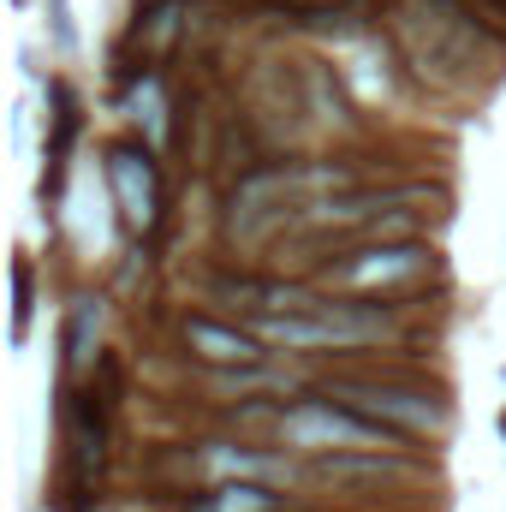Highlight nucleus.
Segmentation results:
<instances>
[{"mask_svg": "<svg viewBox=\"0 0 506 512\" xmlns=\"http://www.w3.org/2000/svg\"><path fill=\"white\" fill-rule=\"evenodd\" d=\"M381 42L429 96H477L506 72V36L483 0H387Z\"/></svg>", "mask_w": 506, "mask_h": 512, "instance_id": "1", "label": "nucleus"}, {"mask_svg": "<svg viewBox=\"0 0 506 512\" xmlns=\"http://www.w3.org/2000/svg\"><path fill=\"white\" fill-rule=\"evenodd\" d=\"M328 399H346L352 411H364L370 423H381L399 447H411L417 453V441H447L453 435V393L447 382H435V376H423V370H411V364H346V370H334V376H322Z\"/></svg>", "mask_w": 506, "mask_h": 512, "instance_id": "2", "label": "nucleus"}, {"mask_svg": "<svg viewBox=\"0 0 506 512\" xmlns=\"http://www.w3.org/2000/svg\"><path fill=\"white\" fill-rule=\"evenodd\" d=\"M310 280L334 298L405 304V298H423L429 280H441V251H435V239H364V245L334 251Z\"/></svg>", "mask_w": 506, "mask_h": 512, "instance_id": "3", "label": "nucleus"}, {"mask_svg": "<svg viewBox=\"0 0 506 512\" xmlns=\"http://www.w3.org/2000/svg\"><path fill=\"white\" fill-rule=\"evenodd\" d=\"M274 447L292 453V459H322V453H381V447H399V441L381 423H370L364 411H352L346 399H328L322 387H304L298 399L280 405ZM399 453H411V447H399Z\"/></svg>", "mask_w": 506, "mask_h": 512, "instance_id": "4", "label": "nucleus"}, {"mask_svg": "<svg viewBox=\"0 0 506 512\" xmlns=\"http://www.w3.org/2000/svg\"><path fill=\"white\" fill-rule=\"evenodd\" d=\"M108 167V191H114V215L131 239H155L161 227V167H155V143L149 137H114L102 149Z\"/></svg>", "mask_w": 506, "mask_h": 512, "instance_id": "5", "label": "nucleus"}, {"mask_svg": "<svg viewBox=\"0 0 506 512\" xmlns=\"http://www.w3.org/2000/svg\"><path fill=\"white\" fill-rule=\"evenodd\" d=\"M304 465V483L310 489H334V495H358V501H376L393 495L417 477V453H399V447H381V453H322V459H298Z\"/></svg>", "mask_w": 506, "mask_h": 512, "instance_id": "6", "label": "nucleus"}, {"mask_svg": "<svg viewBox=\"0 0 506 512\" xmlns=\"http://www.w3.org/2000/svg\"><path fill=\"white\" fill-rule=\"evenodd\" d=\"M179 346L197 370H245V364H274V352L251 334V322L221 316V310H185L179 316Z\"/></svg>", "mask_w": 506, "mask_h": 512, "instance_id": "7", "label": "nucleus"}, {"mask_svg": "<svg viewBox=\"0 0 506 512\" xmlns=\"http://www.w3.org/2000/svg\"><path fill=\"white\" fill-rule=\"evenodd\" d=\"M42 96H48V143H42V185H36V197H42L48 215H60L66 173H72V155H78V137H84V96L60 72L42 84Z\"/></svg>", "mask_w": 506, "mask_h": 512, "instance_id": "8", "label": "nucleus"}, {"mask_svg": "<svg viewBox=\"0 0 506 512\" xmlns=\"http://www.w3.org/2000/svg\"><path fill=\"white\" fill-rule=\"evenodd\" d=\"M102 328H108V304L96 292H78L60 322V387L90 382V370L102 358Z\"/></svg>", "mask_w": 506, "mask_h": 512, "instance_id": "9", "label": "nucleus"}, {"mask_svg": "<svg viewBox=\"0 0 506 512\" xmlns=\"http://www.w3.org/2000/svg\"><path fill=\"white\" fill-rule=\"evenodd\" d=\"M298 84H304V108H310V126L316 131H352L358 126V102L346 96V78L328 60L304 54L298 60Z\"/></svg>", "mask_w": 506, "mask_h": 512, "instance_id": "10", "label": "nucleus"}, {"mask_svg": "<svg viewBox=\"0 0 506 512\" xmlns=\"http://www.w3.org/2000/svg\"><path fill=\"white\" fill-rule=\"evenodd\" d=\"M173 108H179V102H167V72H161V66H143V72L120 78V114L137 126V137L167 143V131H173Z\"/></svg>", "mask_w": 506, "mask_h": 512, "instance_id": "11", "label": "nucleus"}, {"mask_svg": "<svg viewBox=\"0 0 506 512\" xmlns=\"http://www.w3.org/2000/svg\"><path fill=\"white\" fill-rule=\"evenodd\" d=\"M286 489L274 483H215V489H191L185 512H286Z\"/></svg>", "mask_w": 506, "mask_h": 512, "instance_id": "12", "label": "nucleus"}, {"mask_svg": "<svg viewBox=\"0 0 506 512\" xmlns=\"http://www.w3.org/2000/svg\"><path fill=\"white\" fill-rule=\"evenodd\" d=\"M30 322H36V262L18 256V262H12V346H18V352H24V340H30Z\"/></svg>", "mask_w": 506, "mask_h": 512, "instance_id": "13", "label": "nucleus"}, {"mask_svg": "<svg viewBox=\"0 0 506 512\" xmlns=\"http://www.w3.org/2000/svg\"><path fill=\"white\" fill-rule=\"evenodd\" d=\"M42 18H48V42L54 54H78V18H72V0H42Z\"/></svg>", "mask_w": 506, "mask_h": 512, "instance_id": "14", "label": "nucleus"}, {"mask_svg": "<svg viewBox=\"0 0 506 512\" xmlns=\"http://www.w3.org/2000/svg\"><path fill=\"white\" fill-rule=\"evenodd\" d=\"M495 423H501V441H506V411H501V417H495Z\"/></svg>", "mask_w": 506, "mask_h": 512, "instance_id": "15", "label": "nucleus"}, {"mask_svg": "<svg viewBox=\"0 0 506 512\" xmlns=\"http://www.w3.org/2000/svg\"><path fill=\"white\" fill-rule=\"evenodd\" d=\"M12 6H24V0H12Z\"/></svg>", "mask_w": 506, "mask_h": 512, "instance_id": "16", "label": "nucleus"}]
</instances>
